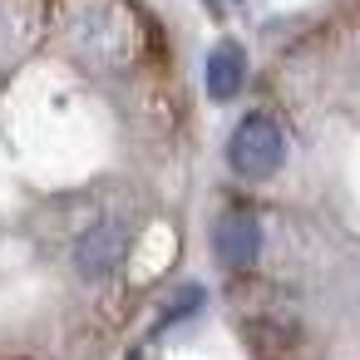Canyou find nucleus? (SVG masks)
Instances as JSON below:
<instances>
[{"instance_id":"f257e3e1","label":"nucleus","mask_w":360,"mask_h":360,"mask_svg":"<svg viewBox=\"0 0 360 360\" xmlns=\"http://www.w3.org/2000/svg\"><path fill=\"white\" fill-rule=\"evenodd\" d=\"M281 153H286V143H281V129H276V119H266V114H247L237 129H232V139H227V163H232V173L237 178H271L276 173V163H281Z\"/></svg>"},{"instance_id":"f03ea898","label":"nucleus","mask_w":360,"mask_h":360,"mask_svg":"<svg viewBox=\"0 0 360 360\" xmlns=\"http://www.w3.org/2000/svg\"><path fill=\"white\" fill-rule=\"evenodd\" d=\"M124 257H129V227H119V222H99L75 242V271L89 281L114 276L124 266Z\"/></svg>"},{"instance_id":"7ed1b4c3","label":"nucleus","mask_w":360,"mask_h":360,"mask_svg":"<svg viewBox=\"0 0 360 360\" xmlns=\"http://www.w3.org/2000/svg\"><path fill=\"white\" fill-rule=\"evenodd\" d=\"M212 247H217V262L232 266V271H252L257 257H262V222L247 212V207H232L222 212L217 232H212Z\"/></svg>"},{"instance_id":"20e7f679","label":"nucleus","mask_w":360,"mask_h":360,"mask_svg":"<svg viewBox=\"0 0 360 360\" xmlns=\"http://www.w3.org/2000/svg\"><path fill=\"white\" fill-rule=\"evenodd\" d=\"M242 335L262 360H306V350H311L306 330L291 316H252V321H242Z\"/></svg>"},{"instance_id":"39448f33","label":"nucleus","mask_w":360,"mask_h":360,"mask_svg":"<svg viewBox=\"0 0 360 360\" xmlns=\"http://www.w3.org/2000/svg\"><path fill=\"white\" fill-rule=\"evenodd\" d=\"M202 79H207V94H212V99H232V94L242 89V79H247V55H242L232 40H222V45L207 55Z\"/></svg>"},{"instance_id":"423d86ee","label":"nucleus","mask_w":360,"mask_h":360,"mask_svg":"<svg viewBox=\"0 0 360 360\" xmlns=\"http://www.w3.org/2000/svg\"><path fill=\"white\" fill-rule=\"evenodd\" d=\"M198 306H202V291H198V286H183L173 301H163V326L188 321V311H198Z\"/></svg>"}]
</instances>
